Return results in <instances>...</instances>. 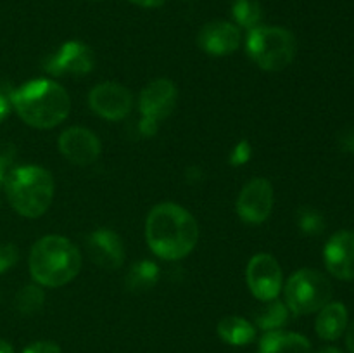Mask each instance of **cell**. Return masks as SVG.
<instances>
[{"label": "cell", "mask_w": 354, "mask_h": 353, "mask_svg": "<svg viewBox=\"0 0 354 353\" xmlns=\"http://www.w3.org/2000/svg\"><path fill=\"white\" fill-rule=\"evenodd\" d=\"M145 239L162 260L185 258L199 241V225L190 211L175 203L156 204L145 220Z\"/></svg>", "instance_id": "1"}, {"label": "cell", "mask_w": 354, "mask_h": 353, "mask_svg": "<svg viewBox=\"0 0 354 353\" xmlns=\"http://www.w3.org/2000/svg\"><path fill=\"white\" fill-rule=\"evenodd\" d=\"M10 99L21 120L40 130L57 127L71 109V99L64 87L47 78L31 80L19 89H14Z\"/></svg>", "instance_id": "2"}, {"label": "cell", "mask_w": 354, "mask_h": 353, "mask_svg": "<svg viewBox=\"0 0 354 353\" xmlns=\"http://www.w3.org/2000/svg\"><path fill=\"white\" fill-rule=\"evenodd\" d=\"M80 269H82L80 249L62 235L41 237L31 248L30 272L40 286H64L78 275Z\"/></svg>", "instance_id": "3"}, {"label": "cell", "mask_w": 354, "mask_h": 353, "mask_svg": "<svg viewBox=\"0 0 354 353\" xmlns=\"http://www.w3.org/2000/svg\"><path fill=\"white\" fill-rule=\"evenodd\" d=\"M9 203L21 217L38 218L50 208L54 199V179L40 166H17L6 176Z\"/></svg>", "instance_id": "4"}, {"label": "cell", "mask_w": 354, "mask_h": 353, "mask_svg": "<svg viewBox=\"0 0 354 353\" xmlns=\"http://www.w3.org/2000/svg\"><path fill=\"white\" fill-rule=\"evenodd\" d=\"M252 61L266 71H282L296 57L297 42L289 30L280 26H256L245 42Z\"/></svg>", "instance_id": "5"}, {"label": "cell", "mask_w": 354, "mask_h": 353, "mask_svg": "<svg viewBox=\"0 0 354 353\" xmlns=\"http://www.w3.org/2000/svg\"><path fill=\"white\" fill-rule=\"evenodd\" d=\"M332 298V284L313 269L297 270L286 286V305L294 315H308L322 310Z\"/></svg>", "instance_id": "6"}, {"label": "cell", "mask_w": 354, "mask_h": 353, "mask_svg": "<svg viewBox=\"0 0 354 353\" xmlns=\"http://www.w3.org/2000/svg\"><path fill=\"white\" fill-rule=\"evenodd\" d=\"M245 280H248L251 293L259 301L277 300L283 284L282 269L272 255L259 253L249 260Z\"/></svg>", "instance_id": "7"}, {"label": "cell", "mask_w": 354, "mask_h": 353, "mask_svg": "<svg viewBox=\"0 0 354 353\" xmlns=\"http://www.w3.org/2000/svg\"><path fill=\"white\" fill-rule=\"evenodd\" d=\"M95 66V57L88 45L78 40L66 42L55 54L45 61V71L54 76H83Z\"/></svg>", "instance_id": "8"}, {"label": "cell", "mask_w": 354, "mask_h": 353, "mask_svg": "<svg viewBox=\"0 0 354 353\" xmlns=\"http://www.w3.org/2000/svg\"><path fill=\"white\" fill-rule=\"evenodd\" d=\"M88 104L93 113H97L104 120L118 121L130 114L133 107V96L127 87L106 82L93 87L88 96Z\"/></svg>", "instance_id": "9"}, {"label": "cell", "mask_w": 354, "mask_h": 353, "mask_svg": "<svg viewBox=\"0 0 354 353\" xmlns=\"http://www.w3.org/2000/svg\"><path fill=\"white\" fill-rule=\"evenodd\" d=\"M273 210V187L266 179H252L245 183L237 199V213L252 225L263 224Z\"/></svg>", "instance_id": "10"}, {"label": "cell", "mask_w": 354, "mask_h": 353, "mask_svg": "<svg viewBox=\"0 0 354 353\" xmlns=\"http://www.w3.org/2000/svg\"><path fill=\"white\" fill-rule=\"evenodd\" d=\"M59 151L73 165L88 166L99 159L102 145L93 132L82 127H71L59 137Z\"/></svg>", "instance_id": "11"}, {"label": "cell", "mask_w": 354, "mask_h": 353, "mask_svg": "<svg viewBox=\"0 0 354 353\" xmlns=\"http://www.w3.org/2000/svg\"><path fill=\"white\" fill-rule=\"evenodd\" d=\"M176 106V87L171 80L158 78L149 83L140 93L138 107L142 118L159 123L173 113Z\"/></svg>", "instance_id": "12"}, {"label": "cell", "mask_w": 354, "mask_h": 353, "mask_svg": "<svg viewBox=\"0 0 354 353\" xmlns=\"http://www.w3.org/2000/svg\"><path fill=\"white\" fill-rule=\"evenodd\" d=\"M324 258L332 275L354 280V230H341L332 235L325 246Z\"/></svg>", "instance_id": "13"}, {"label": "cell", "mask_w": 354, "mask_h": 353, "mask_svg": "<svg viewBox=\"0 0 354 353\" xmlns=\"http://www.w3.org/2000/svg\"><path fill=\"white\" fill-rule=\"evenodd\" d=\"M86 249L95 265L104 270H116L124 262V246L120 235L111 228H99L86 239Z\"/></svg>", "instance_id": "14"}, {"label": "cell", "mask_w": 354, "mask_h": 353, "mask_svg": "<svg viewBox=\"0 0 354 353\" xmlns=\"http://www.w3.org/2000/svg\"><path fill=\"white\" fill-rule=\"evenodd\" d=\"M199 47L209 55L234 54L241 47L242 35L235 24L228 21H211L199 31Z\"/></svg>", "instance_id": "15"}, {"label": "cell", "mask_w": 354, "mask_h": 353, "mask_svg": "<svg viewBox=\"0 0 354 353\" xmlns=\"http://www.w3.org/2000/svg\"><path fill=\"white\" fill-rule=\"evenodd\" d=\"M317 334L325 341H335L341 338L348 329V310L342 303L328 301L322 310H318L317 322H315Z\"/></svg>", "instance_id": "16"}, {"label": "cell", "mask_w": 354, "mask_h": 353, "mask_svg": "<svg viewBox=\"0 0 354 353\" xmlns=\"http://www.w3.org/2000/svg\"><path fill=\"white\" fill-rule=\"evenodd\" d=\"M258 353H311V343L297 332L270 331L259 339Z\"/></svg>", "instance_id": "17"}, {"label": "cell", "mask_w": 354, "mask_h": 353, "mask_svg": "<svg viewBox=\"0 0 354 353\" xmlns=\"http://www.w3.org/2000/svg\"><path fill=\"white\" fill-rule=\"evenodd\" d=\"M218 336L228 345L244 346L256 339V325L237 315H228L218 322Z\"/></svg>", "instance_id": "18"}, {"label": "cell", "mask_w": 354, "mask_h": 353, "mask_svg": "<svg viewBox=\"0 0 354 353\" xmlns=\"http://www.w3.org/2000/svg\"><path fill=\"white\" fill-rule=\"evenodd\" d=\"M159 280V266L154 262L142 260L135 263L127 275V287L133 293H145L152 289Z\"/></svg>", "instance_id": "19"}, {"label": "cell", "mask_w": 354, "mask_h": 353, "mask_svg": "<svg viewBox=\"0 0 354 353\" xmlns=\"http://www.w3.org/2000/svg\"><path fill=\"white\" fill-rule=\"evenodd\" d=\"M266 307L256 315V325L265 332L280 331L289 320V308L279 300L266 301Z\"/></svg>", "instance_id": "20"}, {"label": "cell", "mask_w": 354, "mask_h": 353, "mask_svg": "<svg viewBox=\"0 0 354 353\" xmlns=\"http://www.w3.org/2000/svg\"><path fill=\"white\" fill-rule=\"evenodd\" d=\"M45 303V294L41 291V287L35 286V284H30V286H24L17 291L16 300H14V305H16V310L19 311L21 315H35L44 308Z\"/></svg>", "instance_id": "21"}, {"label": "cell", "mask_w": 354, "mask_h": 353, "mask_svg": "<svg viewBox=\"0 0 354 353\" xmlns=\"http://www.w3.org/2000/svg\"><path fill=\"white\" fill-rule=\"evenodd\" d=\"M232 16L242 28L252 30V28L259 26L263 9L258 0H234L232 2Z\"/></svg>", "instance_id": "22"}, {"label": "cell", "mask_w": 354, "mask_h": 353, "mask_svg": "<svg viewBox=\"0 0 354 353\" xmlns=\"http://www.w3.org/2000/svg\"><path fill=\"white\" fill-rule=\"evenodd\" d=\"M297 224L299 228L308 235H318L324 232L325 228V220L318 211L311 210V208H303L299 211V217H297Z\"/></svg>", "instance_id": "23"}, {"label": "cell", "mask_w": 354, "mask_h": 353, "mask_svg": "<svg viewBox=\"0 0 354 353\" xmlns=\"http://www.w3.org/2000/svg\"><path fill=\"white\" fill-rule=\"evenodd\" d=\"M19 258V251L14 244H0V273L9 270L10 266L16 265Z\"/></svg>", "instance_id": "24"}, {"label": "cell", "mask_w": 354, "mask_h": 353, "mask_svg": "<svg viewBox=\"0 0 354 353\" xmlns=\"http://www.w3.org/2000/svg\"><path fill=\"white\" fill-rule=\"evenodd\" d=\"M14 159V147L10 144H0V185L6 182L7 173L10 172V163Z\"/></svg>", "instance_id": "25"}, {"label": "cell", "mask_w": 354, "mask_h": 353, "mask_svg": "<svg viewBox=\"0 0 354 353\" xmlns=\"http://www.w3.org/2000/svg\"><path fill=\"white\" fill-rule=\"evenodd\" d=\"M12 87L7 83H0V123L9 116L10 109H12Z\"/></svg>", "instance_id": "26"}, {"label": "cell", "mask_w": 354, "mask_h": 353, "mask_svg": "<svg viewBox=\"0 0 354 353\" xmlns=\"http://www.w3.org/2000/svg\"><path fill=\"white\" fill-rule=\"evenodd\" d=\"M249 158H251V145H249L248 141H242L239 142V144L235 145L234 151H232L230 163L235 166H241L244 165V163H248Z\"/></svg>", "instance_id": "27"}, {"label": "cell", "mask_w": 354, "mask_h": 353, "mask_svg": "<svg viewBox=\"0 0 354 353\" xmlns=\"http://www.w3.org/2000/svg\"><path fill=\"white\" fill-rule=\"evenodd\" d=\"M23 353H62L61 346L54 341H35L23 350Z\"/></svg>", "instance_id": "28"}, {"label": "cell", "mask_w": 354, "mask_h": 353, "mask_svg": "<svg viewBox=\"0 0 354 353\" xmlns=\"http://www.w3.org/2000/svg\"><path fill=\"white\" fill-rule=\"evenodd\" d=\"M339 147L344 152H354V125L346 127L339 134Z\"/></svg>", "instance_id": "29"}, {"label": "cell", "mask_w": 354, "mask_h": 353, "mask_svg": "<svg viewBox=\"0 0 354 353\" xmlns=\"http://www.w3.org/2000/svg\"><path fill=\"white\" fill-rule=\"evenodd\" d=\"M130 2L145 7V9H154V7H161L166 0H130Z\"/></svg>", "instance_id": "30"}, {"label": "cell", "mask_w": 354, "mask_h": 353, "mask_svg": "<svg viewBox=\"0 0 354 353\" xmlns=\"http://www.w3.org/2000/svg\"><path fill=\"white\" fill-rule=\"evenodd\" d=\"M346 331H348V334H346V345H348L349 352L354 353V320L351 322V325H349Z\"/></svg>", "instance_id": "31"}, {"label": "cell", "mask_w": 354, "mask_h": 353, "mask_svg": "<svg viewBox=\"0 0 354 353\" xmlns=\"http://www.w3.org/2000/svg\"><path fill=\"white\" fill-rule=\"evenodd\" d=\"M0 353H14L12 346H10L6 339H0Z\"/></svg>", "instance_id": "32"}, {"label": "cell", "mask_w": 354, "mask_h": 353, "mask_svg": "<svg viewBox=\"0 0 354 353\" xmlns=\"http://www.w3.org/2000/svg\"><path fill=\"white\" fill-rule=\"evenodd\" d=\"M317 353H342V352L341 350L334 348V346H327V348H322L320 352H317Z\"/></svg>", "instance_id": "33"}]
</instances>
